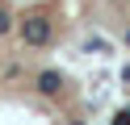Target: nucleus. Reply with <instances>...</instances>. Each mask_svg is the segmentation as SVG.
<instances>
[{
    "instance_id": "nucleus-1",
    "label": "nucleus",
    "mask_w": 130,
    "mask_h": 125,
    "mask_svg": "<svg viewBox=\"0 0 130 125\" xmlns=\"http://www.w3.org/2000/svg\"><path fill=\"white\" fill-rule=\"evenodd\" d=\"M46 38H51V21H46V17H29L25 21V42L29 46H42Z\"/></svg>"
},
{
    "instance_id": "nucleus-2",
    "label": "nucleus",
    "mask_w": 130,
    "mask_h": 125,
    "mask_svg": "<svg viewBox=\"0 0 130 125\" xmlns=\"http://www.w3.org/2000/svg\"><path fill=\"white\" fill-rule=\"evenodd\" d=\"M113 125H130V108H122V113L113 117Z\"/></svg>"
},
{
    "instance_id": "nucleus-3",
    "label": "nucleus",
    "mask_w": 130,
    "mask_h": 125,
    "mask_svg": "<svg viewBox=\"0 0 130 125\" xmlns=\"http://www.w3.org/2000/svg\"><path fill=\"white\" fill-rule=\"evenodd\" d=\"M4 29H9V17H4V13H0V33H4Z\"/></svg>"
}]
</instances>
